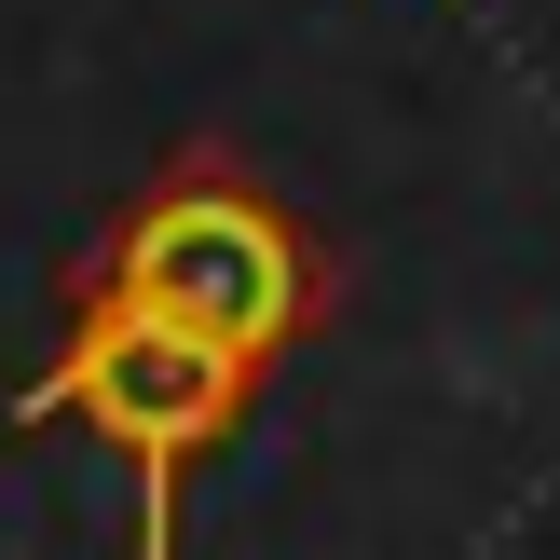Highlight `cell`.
Masks as SVG:
<instances>
[{
  "label": "cell",
  "mask_w": 560,
  "mask_h": 560,
  "mask_svg": "<svg viewBox=\"0 0 560 560\" xmlns=\"http://www.w3.org/2000/svg\"><path fill=\"white\" fill-rule=\"evenodd\" d=\"M69 301H137V315L219 342L233 370H273L288 342H315V328H328V246L301 233L246 164L178 151V164H164V178L96 233V260H82Z\"/></svg>",
  "instance_id": "6da1fadb"
},
{
  "label": "cell",
  "mask_w": 560,
  "mask_h": 560,
  "mask_svg": "<svg viewBox=\"0 0 560 560\" xmlns=\"http://www.w3.org/2000/svg\"><path fill=\"white\" fill-rule=\"evenodd\" d=\"M246 383H260V370H233V355L191 342V328L137 315V301H82V315H69V355L14 397V424L109 438L124 479H137V560H178V479L246 424Z\"/></svg>",
  "instance_id": "7a4b0ae2"
}]
</instances>
